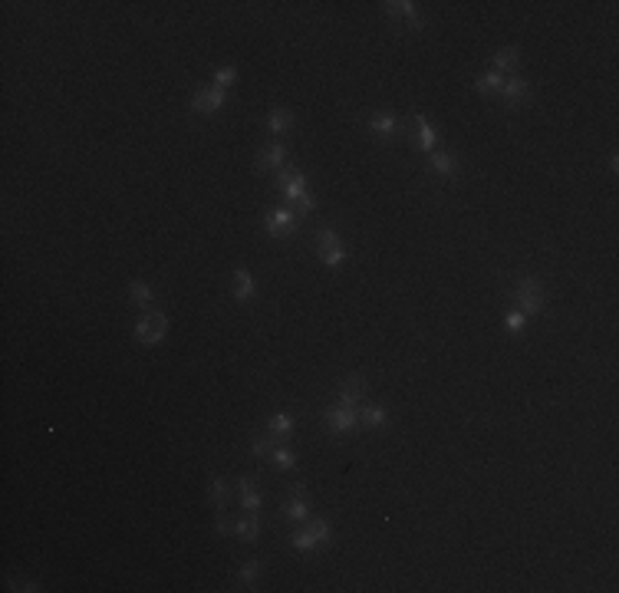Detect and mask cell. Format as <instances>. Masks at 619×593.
Returning a JSON list of instances; mask_svg holds the SVG:
<instances>
[{
  "mask_svg": "<svg viewBox=\"0 0 619 593\" xmlns=\"http://www.w3.org/2000/svg\"><path fill=\"white\" fill-rule=\"evenodd\" d=\"M514 300L521 304V314L524 316L540 314V310H544V304H547L544 284H540L537 277H521V280H517V287H514Z\"/></svg>",
  "mask_w": 619,
  "mask_h": 593,
  "instance_id": "cell-1",
  "label": "cell"
},
{
  "mask_svg": "<svg viewBox=\"0 0 619 593\" xmlns=\"http://www.w3.org/2000/svg\"><path fill=\"white\" fill-rule=\"evenodd\" d=\"M313 241H316V254H320V261H323L326 267H343V264H346L343 241H340V234L333 231V228H320Z\"/></svg>",
  "mask_w": 619,
  "mask_h": 593,
  "instance_id": "cell-2",
  "label": "cell"
},
{
  "mask_svg": "<svg viewBox=\"0 0 619 593\" xmlns=\"http://www.w3.org/2000/svg\"><path fill=\"white\" fill-rule=\"evenodd\" d=\"M330 538H333L330 521H326V518H313L303 530H296L294 538H290V544H294L296 550H316V547H323V544H330Z\"/></svg>",
  "mask_w": 619,
  "mask_h": 593,
  "instance_id": "cell-3",
  "label": "cell"
},
{
  "mask_svg": "<svg viewBox=\"0 0 619 593\" xmlns=\"http://www.w3.org/2000/svg\"><path fill=\"white\" fill-rule=\"evenodd\" d=\"M135 340L142 343V346H155V343L165 340V333H168V316L165 314H149L145 310L142 316H139V324H135Z\"/></svg>",
  "mask_w": 619,
  "mask_h": 593,
  "instance_id": "cell-4",
  "label": "cell"
},
{
  "mask_svg": "<svg viewBox=\"0 0 619 593\" xmlns=\"http://www.w3.org/2000/svg\"><path fill=\"white\" fill-rule=\"evenodd\" d=\"M323 419H326L333 435H350L359 425V409L356 405H330L323 412Z\"/></svg>",
  "mask_w": 619,
  "mask_h": 593,
  "instance_id": "cell-5",
  "label": "cell"
},
{
  "mask_svg": "<svg viewBox=\"0 0 619 593\" xmlns=\"http://www.w3.org/2000/svg\"><path fill=\"white\" fill-rule=\"evenodd\" d=\"M264 228H267L274 237H290V234H296V228H300V215H296L294 208H274V211H267V218H264Z\"/></svg>",
  "mask_w": 619,
  "mask_h": 593,
  "instance_id": "cell-6",
  "label": "cell"
},
{
  "mask_svg": "<svg viewBox=\"0 0 619 593\" xmlns=\"http://www.w3.org/2000/svg\"><path fill=\"white\" fill-rule=\"evenodd\" d=\"M225 99H227V90H221V86H198L195 96H191V112L211 116V112H217V109L225 106Z\"/></svg>",
  "mask_w": 619,
  "mask_h": 593,
  "instance_id": "cell-7",
  "label": "cell"
},
{
  "mask_svg": "<svg viewBox=\"0 0 619 593\" xmlns=\"http://www.w3.org/2000/svg\"><path fill=\"white\" fill-rule=\"evenodd\" d=\"M277 191L287 201H296L300 195H306V178H303V171H296V169H280L277 171Z\"/></svg>",
  "mask_w": 619,
  "mask_h": 593,
  "instance_id": "cell-8",
  "label": "cell"
},
{
  "mask_svg": "<svg viewBox=\"0 0 619 593\" xmlns=\"http://www.w3.org/2000/svg\"><path fill=\"white\" fill-rule=\"evenodd\" d=\"M362 395H366V376H359V373L346 376L343 379V386L336 389V399H340L343 405H359L362 402Z\"/></svg>",
  "mask_w": 619,
  "mask_h": 593,
  "instance_id": "cell-9",
  "label": "cell"
},
{
  "mask_svg": "<svg viewBox=\"0 0 619 593\" xmlns=\"http://www.w3.org/2000/svg\"><path fill=\"white\" fill-rule=\"evenodd\" d=\"M284 159H287V145L284 142H270L264 145L261 152H257V171H280V165H284Z\"/></svg>",
  "mask_w": 619,
  "mask_h": 593,
  "instance_id": "cell-10",
  "label": "cell"
},
{
  "mask_svg": "<svg viewBox=\"0 0 619 593\" xmlns=\"http://www.w3.org/2000/svg\"><path fill=\"white\" fill-rule=\"evenodd\" d=\"M382 7H386V17H389V20L405 17V20H409V27L422 30V17H419V7H415L412 0H386Z\"/></svg>",
  "mask_w": 619,
  "mask_h": 593,
  "instance_id": "cell-11",
  "label": "cell"
},
{
  "mask_svg": "<svg viewBox=\"0 0 619 593\" xmlns=\"http://www.w3.org/2000/svg\"><path fill=\"white\" fill-rule=\"evenodd\" d=\"M501 99L507 102V106H524V102H530V86L521 80V76H514V80H504L501 86Z\"/></svg>",
  "mask_w": 619,
  "mask_h": 593,
  "instance_id": "cell-12",
  "label": "cell"
},
{
  "mask_svg": "<svg viewBox=\"0 0 619 593\" xmlns=\"http://www.w3.org/2000/svg\"><path fill=\"white\" fill-rule=\"evenodd\" d=\"M284 518H287V521H310V504H306L303 488L300 485H296L294 494L284 501Z\"/></svg>",
  "mask_w": 619,
  "mask_h": 593,
  "instance_id": "cell-13",
  "label": "cell"
},
{
  "mask_svg": "<svg viewBox=\"0 0 619 593\" xmlns=\"http://www.w3.org/2000/svg\"><path fill=\"white\" fill-rule=\"evenodd\" d=\"M369 132H376L379 139H395L402 132V126L392 112H376V116H369Z\"/></svg>",
  "mask_w": 619,
  "mask_h": 593,
  "instance_id": "cell-14",
  "label": "cell"
},
{
  "mask_svg": "<svg viewBox=\"0 0 619 593\" xmlns=\"http://www.w3.org/2000/svg\"><path fill=\"white\" fill-rule=\"evenodd\" d=\"M254 294H257V284H254V277L247 274V267H237V270H234V294H231V296L237 300V304H247Z\"/></svg>",
  "mask_w": 619,
  "mask_h": 593,
  "instance_id": "cell-15",
  "label": "cell"
},
{
  "mask_svg": "<svg viewBox=\"0 0 619 593\" xmlns=\"http://www.w3.org/2000/svg\"><path fill=\"white\" fill-rule=\"evenodd\" d=\"M431 171L438 175L441 181H451V178H458V159L455 155H448V152H431Z\"/></svg>",
  "mask_w": 619,
  "mask_h": 593,
  "instance_id": "cell-16",
  "label": "cell"
},
{
  "mask_svg": "<svg viewBox=\"0 0 619 593\" xmlns=\"http://www.w3.org/2000/svg\"><path fill=\"white\" fill-rule=\"evenodd\" d=\"M234 534H237L244 544H254V540L261 538V511H247L244 521L234 524Z\"/></svg>",
  "mask_w": 619,
  "mask_h": 593,
  "instance_id": "cell-17",
  "label": "cell"
},
{
  "mask_svg": "<svg viewBox=\"0 0 619 593\" xmlns=\"http://www.w3.org/2000/svg\"><path fill=\"white\" fill-rule=\"evenodd\" d=\"M267 129L274 135H287L290 129H294V112L290 109H280V106H274L267 112Z\"/></svg>",
  "mask_w": 619,
  "mask_h": 593,
  "instance_id": "cell-18",
  "label": "cell"
},
{
  "mask_svg": "<svg viewBox=\"0 0 619 593\" xmlns=\"http://www.w3.org/2000/svg\"><path fill=\"white\" fill-rule=\"evenodd\" d=\"M415 129H419V139H415V145H419L422 152H431V149H435V139H438V135H435V129L429 126V119H425L422 112H415Z\"/></svg>",
  "mask_w": 619,
  "mask_h": 593,
  "instance_id": "cell-19",
  "label": "cell"
},
{
  "mask_svg": "<svg viewBox=\"0 0 619 593\" xmlns=\"http://www.w3.org/2000/svg\"><path fill=\"white\" fill-rule=\"evenodd\" d=\"M359 422L366 425V429H382L389 422V412L382 405H362L359 409Z\"/></svg>",
  "mask_w": 619,
  "mask_h": 593,
  "instance_id": "cell-20",
  "label": "cell"
},
{
  "mask_svg": "<svg viewBox=\"0 0 619 593\" xmlns=\"http://www.w3.org/2000/svg\"><path fill=\"white\" fill-rule=\"evenodd\" d=\"M501 86H504V76L497 70L485 73L481 80H475V92H481V96H501Z\"/></svg>",
  "mask_w": 619,
  "mask_h": 593,
  "instance_id": "cell-21",
  "label": "cell"
},
{
  "mask_svg": "<svg viewBox=\"0 0 619 593\" xmlns=\"http://www.w3.org/2000/svg\"><path fill=\"white\" fill-rule=\"evenodd\" d=\"M267 429H270V435H274L277 442H280V439L287 442L290 435H294V415H290V412H277L274 419H270Z\"/></svg>",
  "mask_w": 619,
  "mask_h": 593,
  "instance_id": "cell-22",
  "label": "cell"
},
{
  "mask_svg": "<svg viewBox=\"0 0 619 593\" xmlns=\"http://www.w3.org/2000/svg\"><path fill=\"white\" fill-rule=\"evenodd\" d=\"M521 63V46H504V50H497L494 53V70H514V66Z\"/></svg>",
  "mask_w": 619,
  "mask_h": 593,
  "instance_id": "cell-23",
  "label": "cell"
},
{
  "mask_svg": "<svg viewBox=\"0 0 619 593\" xmlns=\"http://www.w3.org/2000/svg\"><path fill=\"white\" fill-rule=\"evenodd\" d=\"M237 485H241V501H244V508H247V511H261V491L254 488V478H241Z\"/></svg>",
  "mask_w": 619,
  "mask_h": 593,
  "instance_id": "cell-24",
  "label": "cell"
},
{
  "mask_svg": "<svg viewBox=\"0 0 619 593\" xmlns=\"http://www.w3.org/2000/svg\"><path fill=\"white\" fill-rule=\"evenodd\" d=\"M129 296H132L135 304L142 306V310H149V306H152V287H149V284H145V280H132V284H129Z\"/></svg>",
  "mask_w": 619,
  "mask_h": 593,
  "instance_id": "cell-25",
  "label": "cell"
},
{
  "mask_svg": "<svg viewBox=\"0 0 619 593\" xmlns=\"http://www.w3.org/2000/svg\"><path fill=\"white\" fill-rule=\"evenodd\" d=\"M208 494H211V504H215V511H225V508H227V481H225V478H211V488H208Z\"/></svg>",
  "mask_w": 619,
  "mask_h": 593,
  "instance_id": "cell-26",
  "label": "cell"
},
{
  "mask_svg": "<svg viewBox=\"0 0 619 593\" xmlns=\"http://www.w3.org/2000/svg\"><path fill=\"white\" fill-rule=\"evenodd\" d=\"M261 570H264V564H261V560H257V557H254V560H247V564H244L241 570H237V577H234V580H237V584H241V587H251L254 580L261 577Z\"/></svg>",
  "mask_w": 619,
  "mask_h": 593,
  "instance_id": "cell-27",
  "label": "cell"
},
{
  "mask_svg": "<svg viewBox=\"0 0 619 593\" xmlns=\"http://www.w3.org/2000/svg\"><path fill=\"white\" fill-rule=\"evenodd\" d=\"M270 459H274V465H277L280 471H290V468H296V455L287 449V445H277V449L270 452Z\"/></svg>",
  "mask_w": 619,
  "mask_h": 593,
  "instance_id": "cell-28",
  "label": "cell"
},
{
  "mask_svg": "<svg viewBox=\"0 0 619 593\" xmlns=\"http://www.w3.org/2000/svg\"><path fill=\"white\" fill-rule=\"evenodd\" d=\"M277 449V439L274 435H257V439L251 442V452L257 455V459H264V455H270V452Z\"/></svg>",
  "mask_w": 619,
  "mask_h": 593,
  "instance_id": "cell-29",
  "label": "cell"
},
{
  "mask_svg": "<svg viewBox=\"0 0 619 593\" xmlns=\"http://www.w3.org/2000/svg\"><path fill=\"white\" fill-rule=\"evenodd\" d=\"M234 82H237V70H234V66H221V70L215 73V86H221V90H227Z\"/></svg>",
  "mask_w": 619,
  "mask_h": 593,
  "instance_id": "cell-30",
  "label": "cell"
},
{
  "mask_svg": "<svg viewBox=\"0 0 619 593\" xmlns=\"http://www.w3.org/2000/svg\"><path fill=\"white\" fill-rule=\"evenodd\" d=\"M294 211H296V215H310V211H316V198L310 195V191H306V195H300L294 201Z\"/></svg>",
  "mask_w": 619,
  "mask_h": 593,
  "instance_id": "cell-31",
  "label": "cell"
},
{
  "mask_svg": "<svg viewBox=\"0 0 619 593\" xmlns=\"http://www.w3.org/2000/svg\"><path fill=\"white\" fill-rule=\"evenodd\" d=\"M504 326H507V333H524L527 316H524V314H507V316H504Z\"/></svg>",
  "mask_w": 619,
  "mask_h": 593,
  "instance_id": "cell-32",
  "label": "cell"
},
{
  "mask_svg": "<svg viewBox=\"0 0 619 593\" xmlns=\"http://www.w3.org/2000/svg\"><path fill=\"white\" fill-rule=\"evenodd\" d=\"M7 584H10V590H23V593H36V590H40V584H33V580H20V577H10Z\"/></svg>",
  "mask_w": 619,
  "mask_h": 593,
  "instance_id": "cell-33",
  "label": "cell"
},
{
  "mask_svg": "<svg viewBox=\"0 0 619 593\" xmlns=\"http://www.w3.org/2000/svg\"><path fill=\"white\" fill-rule=\"evenodd\" d=\"M217 534H231V524H227L225 511H217Z\"/></svg>",
  "mask_w": 619,
  "mask_h": 593,
  "instance_id": "cell-34",
  "label": "cell"
}]
</instances>
